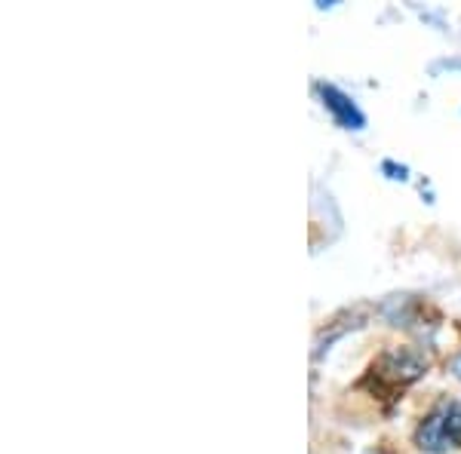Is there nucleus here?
Segmentation results:
<instances>
[{
	"label": "nucleus",
	"mask_w": 461,
	"mask_h": 454,
	"mask_svg": "<svg viewBox=\"0 0 461 454\" xmlns=\"http://www.w3.org/2000/svg\"><path fill=\"white\" fill-rule=\"evenodd\" d=\"M419 449L443 454L449 449H461V402H440L434 412L421 421L415 433Z\"/></svg>",
	"instance_id": "1"
},
{
	"label": "nucleus",
	"mask_w": 461,
	"mask_h": 454,
	"mask_svg": "<svg viewBox=\"0 0 461 454\" xmlns=\"http://www.w3.org/2000/svg\"><path fill=\"white\" fill-rule=\"evenodd\" d=\"M320 95H323V105L332 111V117L348 126V129H363V123H366V117L360 114V108L354 105L351 99H348L341 89L336 86H320Z\"/></svg>",
	"instance_id": "2"
},
{
	"label": "nucleus",
	"mask_w": 461,
	"mask_h": 454,
	"mask_svg": "<svg viewBox=\"0 0 461 454\" xmlns=\"http://www.w3.org/2000/svg\"><path fill=\"white\" fill-rule=\"evenodd\" d=\"M452 371H456V375L461 378V353L456 356V362H452Z\"/></svg>",
	"instance_id": "3"
}]
</instances>
